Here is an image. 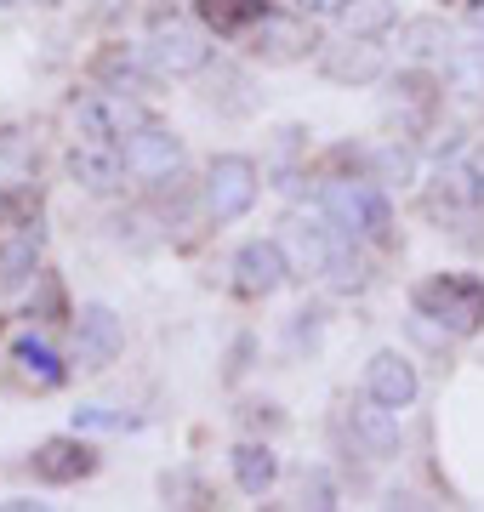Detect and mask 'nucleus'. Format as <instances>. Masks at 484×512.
Wrapping results in <instances>:
<instances>
[{"label": "nucleus", "mask_w": 484, "mask_h": 512, "mask_svg": "<svg viewBox=\"0 0 484 512\" xmlns=\"http://www.w3.org/2000/svg\"><path fill=\"white\" fill-rule=\"evenodd\" d=\"M348 421H354V439L371 450V456H393L399 450V410H388V404H376L371 393L348 410Z\"/></svg>", "instance_id": "19"}, {"label": "nucleus", "mask_w": 484, "mask_h": 512, "mask_svg": "<svg viewBox=\"0 0 484 512\" xmlns=\"http://www.w3.org/2000/svg\"><path fill=\"white\" fill-rule=\"evenodd\" d=\"M143 52H149V63H154L160 80H188V74H200L205 63H211V29L183 23V18H166V23L149 29Z\"/></svg>", "instance_id": "3"}, {"label": "nucleus", "mask_w": 484, "mask_h": 512, "mask_svg": "<svg viewBox=\"0 0 484 512\" xmlns=\"http://www.w3.org/2000/svg\"><path fill=\"white\" fill-rule=\"evenodd\" d=\"M194 12H200V23L217 40H245L274 6L268 0H194Z\"/></svg>", "instance_id": "14"}, {"label": "nucleus", "mask_w": 484, "mask_h": 512, "mask_svg": "<svg viewBox=\"0 0 484 512\" xmlns=\"http://www.w3.org/2000/svg\"><path fill=\"white\" fill-rule=\"evenodd\" d=\"M445 86L456 97H484V46H456L445 57Z\"/></svg>", "instance_id": "21"}, {"label": "nucleus", "mask_w": 484, "mask_h": 512, "mask_svg": "<svg viewBox=\"0 0 484 512\" xmlns=\"http://www.w3.org/2000/svg\"><path fill=\"white\" fill-rule=\"evenodd\" d=\"M302 501H308V507H336V484L325 473H314L308 484H302Z\"/></svg>", "instance_id": "25"}, {"label": "nucleus", "mask_w": 484, "mask_h": 512, "mask_svg": "<svg viewBox=\"0 0 484 512\" xmlns=\"http://www.w3.org/2000/svg\"><path fill=\"white\" fill-rule=\"evenodd\" d=\"M80 427H126V416H114V410L92 404V410H75V433H80Z\"/></svg>", "instance_id": "26"}, {"label": "nucleus", "mask_w": 484, "mask_h": 512, "mask_svg": "<svg viewBox=\"0 0 484 512\" xmlns=\"http://www.w3.org/2000/svg\"><path fill=\"white\" fill-rule=\"evenodd\" d=\"M371 165H376V183H410V177H416V148L388 143V148H376L371 154Z\"/></svg>", "instance_id": "24"}, {"label": "nucleus", "mask_w": 484, "mask_h": 512, "mask_svg": "<svg viewBox=\"0 0 484 512\" xmlns=\"http://www.w3.org/2000/svg\"><path fill=\"white\" fill-rule=\"evenodd\" d=\"M0 6H6V12H18V6H40V0H0Z\"/></svg>", "instance_id": "29"}, {"label": "nucleus", "mask_w": 484, "mask_h": 512, "mask_svg": "<svg viewBox=\"0 0 484 512\" xmlns=\"http://www.w3.org/2000/svg\"><path fill=\"white\" fill-rule=\"evenodd\" d=\"M450 52H456V35H450L445 18L399 23V57H405V63H445Z\"/></svg>", "instance_id": "17"}, {"label": "nucleus", "mask_w": 484, "mask_h": 512, "mask_svg": "<svg viewBox=\"0 0 484 512\" xmlns=\"http://www.w3.org/2000/svg\"><path fill=\"white\" fill-rule=\"evenodd\" d=\"M285 279H291V256H285L280 239H251V245H240V256H234V285L245 296H274Z\"/></svg>", "instance_id": "10"}, {"label": "nucleus", "mask_w": 484, "mask_h": 512, "mask_svg": "<svg viewBox=\"0 0 484 512\" xmlns=\"http://www.w3.org/2000/svg\"><path fill=\"white\" fill-rule=\"evenodd\" d=\"M200 205L211 222H240L257 205V165L245 160V154H217V160L205 165Z\"/></svg>", "instance_id": "4"}, {"label": "nucleus", "mask_w": 484, "mask_h": 512, "mask_svg": "<svg viewBox=\"0 0 484 512\" xmlns=\"http://www.w3.org/2000/svg\"><path fill=\"white\" fill-rule=\"evenodd\" d=\"M416 308L439 319V330H450V336H473V330H484V279L433 274L428 285H416Z\"/></svg>", "instance_id": "2"}, {"label": "nucleus", "mask_w": 484, "mask_h": 512, "mask_svg": "<svg viewBox=\"0 0 484 512\" xmlns=\"http://www.w3.org/2000/svg\"><path fill=\"white\" fill-rule=\"evenodd\" d=\"M97 467V450L86 439H46L35 450V473L46 478V484H75V478H86Z\"/></svg>", "instance_id": "16"}, {"label": "nucleus", "mask_w": 484, "mask_h": 512, "mask_svg": "<svg viewBox=\"0 0 484 512\" xmlns=\"http://www.w3.org/2000/svg\"><path fill=\"white\" fill-rule=\"evenodd\" d=\"M12 370H18V382H29V387H63V376H69V365L57 359V348L52 342H40V336H18L12 342Z\"/></svg>", "instance_id": "18"}, {"label": "nucleus", "mask_w": 484, "mask_h": 512, "mask_svg": "<svg viewBox=\"0 0 484 512\" xmlns=\"http://www.w3.org/2000/svg\"><path fill=\"white\" fill-rule=\"evenodd\" d=\"M240 46L257 57V63H291V57H302V46H308L302 12H297V18H291V12H268V18L240 40Z\"/></svg>", "instance_id": "12"}, {"label": "nucleus", "mask_w": 484, "mask_h": 512, "mask_svg": "<svg viewBox=\"0 0 484 512\" xmlns=\"http://www.w3.org/2000/svg\"><path fill=\"white\" fill-rule=\"evenodd\" d=\"M126 171L137 177V183H149V188H166L177 183V171H183V137L166 126H137L126 137Z\"/></svg>", "instance_id": "6"}, {"label": "nucleus", "mask_w": 484, "mask_h": 512, "mask_svg": "<svg viewBox=\"0 0 484 512\" xmlns=\"http://www.w3.org/2000/svg\"><path fill=\"white\" fill-rule=\"evenodd\" d=\"M228 467H234V484H240L245 495H268L274 478H280V456H274L268 444H234Z\"/></svg>", "instance_id": "20"}, {"label": "nucleus", "mask_w": 484, "mask_h": 512, "mask_svg": "<svg viewBox=\"0 0 484 512\" xmlns=\"http://www.w3.org/2000/svg\"><path fill=\"white\" fill-rule=\"evenodd\" d=\"M433 103H439V86L428 74H399L382 109H388V120H399V131H422L433 120Z\"/></svg>", "instance_id": "13"}, {"label": "nucleus", "mask_w": 484, "mask_h": 512, "mask_svg": "<svg viewBox=\"0 0 484 512\" xmlns=\"http://www.w3.org/2000/svg\"><path fill=\"white\" fill-rule=\"evenodd\" d=\"M393 23H399V6L393 0H348L342 35H388Z\"/></svg>", "instance_id": "22"}, {"label": "nucleus", "mask_w": 484, "mask_h": 512, "mask_svg": "<svg viewBox=\"0 0 484 512\" xmlns=\"http://www.w3.org/2000/svg\"><path fill=\"white\" fill-rule=\"evenodd\" d=\"M35 268H40V234L18 228V239L0 251V279H6V285H18V279H29Z\"/></svg>", "instance_id": "23"}, {"label": "nucleus", "mask_w": 484, "mask_h": 512, "mask_svg": "<svg viewBox=\"0 0 484 512\" xmlns=\"http://www.w3.org/2000/svg\"><path fill=\"white\" fill-rule=\"evenodd\" d=\"M302 18H342L348 12V0H297Z\"/></svg>", "instance_id": "27"}, {"label": "nucleus", "mask_w": 484, "mask_h": 512, "mask_svg": "<svg viewBox=\"0 0 484 512\" xmlns=\"http://www.w3.org/2000/svg\"><path fill=\"white\" fill-rule=\"evenodd\" d=\"M126 348V325L109 302H86L75 313V365L80 370H109L114 353Z\"/></svg>", "instance_id": "8"}, {"label": "nucleus", "mask_w": 484, "mask_h": 512, "mask_svg": "<svg viewBox=\"0 0 484 512\" xmlns=\"http://www.w3.org/2000/svg\"><path fill=\"white\" fill-rule=\"evenodd\" d=\"M137 126H149V109L137 103L131 92H92L75 103V131L86 143H126Z\"/></svg>", "instance_id": "5"}, {"label": "nucleus", "mask_w": 484, "mask_h": 512, "mask_svg": "<svg viewBox=\"0 0 484 512\" xmlns=\"http://www.w3.org/2000/svg\"><path fill=\"white\" fill-rule=\"evenodd\" d=\"M319 205L354 239H371V245H388L393 239V205L376 177H331V183L319 188Z\"/></svg>", "instance_id": "1"}, {"label": "nucleus", "mask_w": 484, "mask_h": 512, "mask_svg": "<svg viewBox=\"0 0 484 512\" xmlns=\"http://www.w3.org/2000/svg\"><path fill=\"white\" fill-rule=\"evenodd\" d=\"M319 74L336 86H371L388 74V46H376V35H342L319 52Z\"/></svg>", "instance_id": "7"}, {"label": "nucleus", "mask_w": 484, "mask_h": 512, "mask_svg": "<svg viewBox=\"0 0 484 512\" xmlns=\"http://www.w3.org/2000/svg\"><path fill=\"white\" fill-rule=\"evenodd\" d=\"M92 74L109 86V92H143V86L154 80V63H149L143 46H103L97 63H92Z\"/></svg>", "instance_id": "15"}, {"label": "nucleus", "mask_w": 484, "mask_h": 512, "mask_svg": "<svg viewBox=\"0 0 484 512\" xmlns=\"http://www.w3.org/2000/svg\"><path fill=\"white\" fill-rule=\"evenodd\" d=\"M63 171H69L86 194H114V188L131 177L126 171V148L120 143H86V137L63 154Z\"/></svg>", "instance_id": "9"}, {"label": "nucleus", "mask_w": 484, "mask_h": 512, "mask_svg": "<svg viewBox=\"0 0 484 512\" xmlns=\"http://www.w3.org/2000/svg\"><path fill=\"white\" fill-rule=\"evenodd\" d=\"M365 393H371L376 404H388V410H410L416 393H422V376H416V365H410L399 348H382L371 365H365Z\"/></svg>", "instance_id": "11"}, {"label": "nucleus", "mask_w": 484, "mask_h": 512, "mask_svg": "<svg viewBox=\"0 0 484 512\" xmlns=\"http://www.w3.org/2000/svg\"><path fill=\"white\" fill-rule=\"evenodd\" d=\"M462 23L467 29H484V0H462Z\"/></svg>", "instance_id": "28"}]
</instances>
